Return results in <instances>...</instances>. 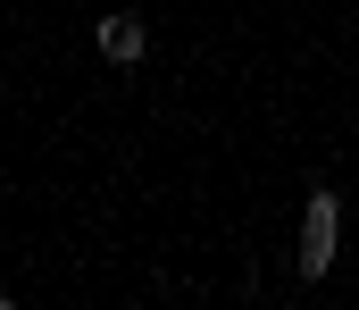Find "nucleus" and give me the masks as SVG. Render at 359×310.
I'll list each match as a JSON object with an SVG mask.
<instances>
[{
	"label": "nucleus",
	"mask_w": 359,
	"mask_h": 310,
	"mask_svg": "<svg viewBox=\"0 0 359 310\" xmlns=\"http://www.w3.org/2000/svg\"><path fill=\"white\" fill-rule=\"evenodd\" d=\"M334 235H343V202L318 185V193H309V218H301V277H309V285L334 269Z\"/></svg>",
	"instance_id": "1"
},
{
	"label": "nucleus",
	"mask_w": 359,
	"mask_h": 310,
	"mask_svg": "<svg viewBox=\"0 0 359 310\" xmlns=\"http://www.w3.org/2000/svg\"><path fill=\"white\" fill-rule=\"evenodd\" d=\"M92 42L109 51V67H134V59L151 51V34H142V17H126V8H117V17H100V25H92Z\"/></svg>",
	"instance_id": "2"
}]
</instances>
